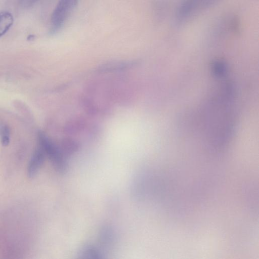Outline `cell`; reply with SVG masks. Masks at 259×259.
Wrapping results in <instances>:
<instances>
[{
  "label": "cell",
  "mask_w": 259,
  "mask_h": 259,
  "mask_svg": "<svg viewBox=\"0 0 259 259\" xmlns=\"http://www.w3.org/2000/svg\"><path fill=\"white\" fill-rule=\"evenodd\" d=\"M78 0H59L51 18L50 33L55 34L62 27L74 10Z\"/></svg>",
  "instance_id": "6da1fadb"
},
{
  "label": "cell",
  "mask_w": 259,
  "mask_h": 259,
  "mask_svg": "<svg viewBox=\"0 0 259 259\" xmlns=\"http://www.w3.org/2000/svg\"><path fill=\"white\" fill-rule=\"evenodd\" d=\"M221 0H182L177 12V20L185 21Z\"/></svg>",
  "instance_id": "7a4b0ae2"
},
{
  "label": "cell",
  "mask_w": 259,
  "mask_h": 259,
  "mask_svg": "<svg viewBox=\"0 0 259 259\" xmlns=\"http://www.w3.org/2000/svg\"><path fill=\"white\" fill-rule=\"evenodd\" d=\"M38 139L41 148L48 155L56 169L61 172H65L67 164L56 146L41 132L38 134Z\"/></svg>",
  "instance_id": "3957f363"
},
{
  "label": "cell",
  "mask_w": 259,
  "mask_h": 259,
  "mask_svg": "<svg viewBox=\"0 0 259 259\" xmlns=\"http://www.w3.org/2000/svg\"><path fill=\"white\" fill-rule=\"evenodd\" d=\"M45 152L41 148L36 149L33 153L29 162L27 174L29 178H34L43 164Z\"/></svg>",
  "instance_id": "277c9868"
},
{
  "label": "cell",
  "mask_w": 259,
  "mask_h": 259,
  "mask_svg": "<svg viewBox=\"0 0 259 259\" xmlns=\"http://www.w3.org/2000/svg\"><path fill=\"white\" fill-rule=\"evenodd\" d=\"M13 22L14 18L11 13L6 11L0 12V37L9 30Z\"/></svg>",
  "instance_id": "5b68a950"
},
{
  "label": "cell",
  "mask_w": 259,
  "mask_h": 259,
  "mask_svg": "<svg viewBox=\"0 0 259 259\" xmlns=\"http://www.w3.org/2000/svg\"><path fill=\"white\" fill-rule=\"evenodd\" d=\"M80 255L83 258H102V253L97 248L89 245L82 248Z\"/></svg>",
  "instance_id": "8992f818"
},
{
  "label": "cell",
  "mask_w": 259,
  "mask_h": 259,
  "mask_svg": "<svg viewBox=\"0 0 259 259\" xmlns=\"http://www.w3.org/2000/svg\"><path fill=\"white\" fill-rule=\"evenodd\" d=\"M0 132L1 137H10V129L8 126L3 125L1 127Z\"/></svg>",
  "instance_id": "52a82bcc"
},
{
  "label": "cell",
  "mask_w": 259,
  "mask_h": 259,
  "mask_svg": "<svg viewBox=\"0 0 259 259\" xmlns=\"http://www.w3.org/2000/svg\"><path fill=\"white\" fill-rule=\"evenodd\" d=\"M37 0H20L21 4L24 7H30L33 5Z\"/></svg>",
  "instance_id": "ba28073f"
},
{
  "label": "cell",
  "mask_w": 259,
  "mask_h": 259,
  "mask_svg": "<svg viewBox=\"0 0 259 259\" xmlns=\"http://www.w3.org/2000/svg\"><path fill=\"white\" fill-rule=\"evenodd\" d=\"M1 143L4 146H8L10 143V137H1Z\"/></svg>",
  "instance_id": "9c48e42d"
}]
</instances>
